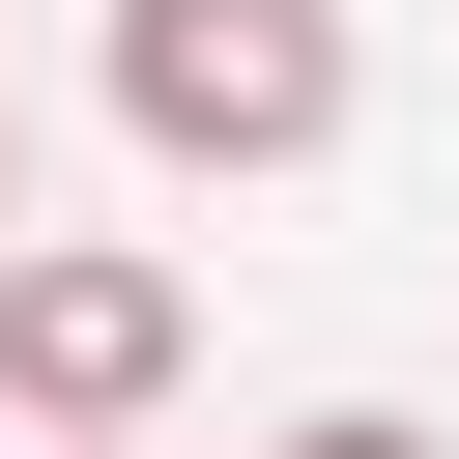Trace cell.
I'll use <instances>...</instances> for the list:
<instances>
[{"label":"cell","instance_id":"6da1fadb","mask_svg":"<svg viewBox=\"0 0 459 459\" xmlns=\"http://www.w3.org/2000/svg\"><path fill=\"white\" fill-rule=\"evenodd\" d=\"M344 115H373L344 0H115V143L143 172H316Z\"/></svg>","mask_w":459,"mask_h":459},{"label":"cell","instance_id":"7a4b0ae2","mask_svg":"<svg viewBox=\"0 0 459 459\" xmlns=\"http://www.w3.org/2000/svg\"><path fill=\"white\" fill-rule=\"evenodd\" d=\"M201 373V287L143 230H0V430H172Z\"/></svg>","mask_w":459,"mask_h":459},{"label":"cell","instance_id":"3957f363","mask_svg":"<svg viewBox=\"0 0 459 459\" xmlns=\"http://www.w3.org/2000/svg\"><path fill=\"white\" fill-rule=\"evenodd\" d=\"M287 459H459V430H402V402H316V430H287Z\"/></svg>","mask_w":459,"mask_h":459},{"label":"cell","instance_id":"277c9868","mask_svg":"<svg viewBox=\"0 0 459 459\" xmlns=\"http://www.w3.org/2000/svg\"><path fill=\"white\" fill-rule=\"evenodd\" d=\"M29 459H143V430H29Z\"/></svg>","mask_w":459,"mask_h":459},{"label":"cell","instance_id":"5b68a950","mask_svg":"<svg viewBox=\"0 0 459 459\" xmlns=\"http://www.w3.org/2000/svg\"><path fill=\"white\" fill-rule=\"evenodd\" d=\"M0 230H29V115H0Z\"/></svg>","mask_w":459,"mask_h":459},{"label":"cell","instance_id":"8992f818","mask_svg":"<svg viewBox=\"0 0 459 459\" xmlns=\"http://www.w3.org/2000/svg\"><path fill=\"white\" fill-rule=\"evenodd\" d=\"M0 459H29V430H0Z\"/></svg>","mask_w":459,"mask_h":459}]
</instances>
